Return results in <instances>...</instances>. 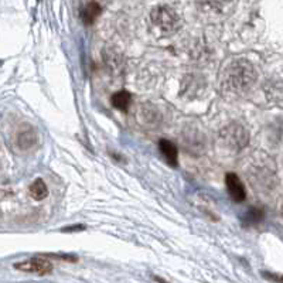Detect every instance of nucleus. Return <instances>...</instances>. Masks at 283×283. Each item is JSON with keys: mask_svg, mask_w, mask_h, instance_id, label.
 <instances>
[{"mask_svg": "<svg viewBox=\"0 0 283 283\" xmlns=\"http://www.w3.org/2000/svg\"><path fill=\"white\" fill-rule=\"evenodd\" d=\"M151 20L164 33H170L173 32V30H176L177 24H178L177 14L173 9H170L167 6L156 7L151 12Z\"/></svg>", "mask_w": 283, "mask_h": 283, "instance_id": "f03ea898", "label": "nucleus"}, {"mask_svg": "<svg viewBox=\"0 0 283 283\" xmlns=\"http://www.w3.org/2000/svg\"><path fill=\"white\" fill-rule=\"evenodd\" d=\"M222 138L233 147H244L248 143V133L239 125H231L222 131Z\"/></svg>", "mask_w": 283, "mask_h": 283, "instance_id": "20e7f679", "label": "nucleus"}, {"mask_svg": "<svg viewBox=\"0 0 283 283\" xmlns=\"http://www.w3.org/2000/svg\"><path fill=\"white\" fill-rule=\"evenodd\" d=\"M159 147H160V151H162V155H163L166 160H167V163L170 166H173V167H176L177 166V147L176 145L173 143V142H170V140H160V143H159Z\"/></svg>", "mask_w": 283, "mask_h": 283, "instance_id": "6e6552de", "label": "nucleus"}, {"mask_svg": "<svg viewBox=\"0 0 283 283\" xmlns=\"http://www.w3.org/2000/svg\"><path fill=\"white\" fill-rule=\"evenodd\" d=\"M255 81V69L251 63L246 60H237L228 68L226 72V84L231 89L242 91L246 89Z\"/></svg>", "mask_w": 283, "mask_h": 283, "instance_id": "f257e3e1", "label": "nucleus"}, {"mask_svg": "<svg viewBox=\"0 0 283 283\" xmlns=\"http://www.w3.org/2000/svg\"><path fill=\"white\" fill-rule=\"evenodd\" d=\"M131 99H132L131 94H129L127 91H125V89H122L119 92L112 95V105L116 108V109L126 111L127 107L131 105Z\"/></svg>", "mask_w": 283, "mask_h": 283, "instance_id": "1a4fd4ad", "label": "nucleus"}, {"mask_svg": "<svg viewBox=\"0 0 283 283\" xmlns=\"http://www.w3.org/2000/svg\"><path fill=\"white\" fill-rule=\"evenodd\" d=\"M14 268L27 273H36V275H48L53 271V265L50 261L41 258H32L24 262H20L14 265Z\"/></svg>", "mask_w": 283, "mask_h": 283, "instance_id": "7ed1b4c3", "label": "nucleus"}, {"mask_svg": "<svg viewBox=\"0 0 283 283\" xmlns=\"http://www.w3.org/2000/svg\"><path fill=\"white\" fill-rule=\"evenodd\" d=\"M37 143V133L36 131L30 127V126H24L23 129H20L19 135H17V145L20 149L27 150Z\"/></svg>", "mask_w": 283, "mask_h": 283, "instance_id": "423d86ee", "label": "nucleus"}, {"mask_svg": "<svg viewBox=\"0 0 283 283\" xmlns=\"http://www.w3.org/2000/svg\"><path fill=\"white\" fill-rule=\"evenodd\" d=\"M262 217H264V213L261 210H258V208H252L251 211L246 214V218L251 222H258V221L262 220Z\"/></svg>", "mask_w": 283, "mask_h": 283, "instance_id": "9b49d317", "label": "nucleus"}, {"mask_svg": "<svg viewBox=\"0 0 283 283\" xmlns=\"http://www.w3.org/2000/svg\"><path fill=\"white\" fill-rule=\"evenodd\" d=\"M82 229H84V226L78 225V226H69V228H64L63 231H65V233H71V231H82Z\"/></svg>", "mask_w": 283, "mask_h": 283, "instance_id": "f8f14e48", "label": "nucleus"}, {"mask_svg": "<svg viewBox=\"0 0 283 283\" xmlns=\"http://www.w3.org/2000/svg\"><path fill=\"white\" fill-rule=\"evenodd\" d=\"M48 194V189H47V184H45L41 178H37L36 182L33 183L30 186V195H32L34 200H44L45 197Z\"/></svg>", "mask_w": 283, "mask_h": 283, "instance_id": "9d476101", "label": "nucleus"}, {"mask_svg": "<svg viewBox=\"0 0 283 283\" xmlns=\"http://www.w3.org/2000/svg\"><path fill=\"white\" fill-rule=\"evenodd\" d=\"M225 184L226 189H228V193L231 195L234 201L241 202L244 201L246 198V191L245 187L242 182L239 180V177L235 174V173H228L225 176Z\"/></svg>", "mask_w": 283, "mask_h": 283, "instance_id": "39448f33", "label": "nucleus"}, {"mask_svg": "<svg viewBox=\"0 0 283 283\" xmlns=\"http://www.w3.org/2000/svg\"><path fill=\"white\" fill-rule=\"evenodd\" d=\"M99 14H101V6L96 2H88L82 5L81 10H80V16L85 24H92Z\"/></svg>", "mask_w": 283, "mask_h": 283, "instance_id": "0eeeda50", "label": "nucleus"}]
</instances>
